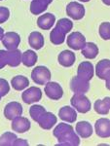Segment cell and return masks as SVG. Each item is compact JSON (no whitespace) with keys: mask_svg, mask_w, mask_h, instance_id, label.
<instances>
[{"mask_svg":"<svg viewBox=\"0 0 110 146\" xmlns=\"http://www.w3.org/2000/svg\"><path fill=\"white\" fill-rule=\"evenodd\" d=\"M71 129H73V127H72L71 125L60 123L56 127L55 129H54L53 135L56 138H58L60 136H62L64 135V133H66V131H71Z\"/></svg>","mask_w":110,"mask_h":146,"instance_id":"obj_30","label":"cell"},{"mask_svg":"<svg viewBox=\"0 0 110 146\" xmlns=\"http://www.w3.org/2000/svg\"><path fill=\"white\" fill-rule=\"evenodd\" d=\"M71 106L79 113H87L91 110V101L84 94H74L70 100Z\"/></svg>","mask_w":110,"mask_h":146,"instance_id":"obj_2","label":"cell"},{"mask_svg":"<svg viewBox=\"0 0 110 146\" xmlns=\"http://www.w3.org/2000/svg\"><path fill=\"white\" fill-rule=\"evenodd\" d=\"M57 121L58 118L56 117V115L54 113L45 111L39 117V119L37 120V123H38V125L42 129H50L57 124Z\"/></svg>","mask_w":110,"mask_h":146,"instance_id":"obj_16","label":"cell"},{"mask_svg":"<svg viewBox=\"0 0 110 146\" xmlns=\"http://www.w3.org/2000/svg\"><path fill=\"white\" fill-rule=\"evenodd\" d=\"M30 129V121L25 117L18 116L12 120V129L16 133H23Z\"/></svg>","mask_w":110,"mask_h":146,"instance_id":"obj_15","label":"cell"},{"mask_svg":"<svg viewBox=\"0 0 110 146\" xmlns=\"http://www.w3.org/2000/svg\"><path fill=\"white\" fill-rule=\"evenodd\" d=\"M66 14L68 17L75 21L82 20L84 18V16H85V7L79 2L72 1L67 4Z\"/></svg>","mask_w":110,"mask_h":146,"instance_id":"obj_7","label":"cell"},{"mask_svg":"<svg viewBox=\"0 0 110 146\" xmlns=\"http://www.w3.org/2000/svg\"><path fill=\"white\" fill-rule=\"evenodd\" d=\"M93 129L91 123L87 121H80L76 125V133L82 138H88L93 135Z\"/></svg>","mask_w":110,"mask_h":146,"instance_id":"obj_20","label":"cell"},{"mask_svg":"<svg viewBox=\"0 0 110 146\" xmlns=\"http://www.w3.org/2000/svg\"><path fill=\"white\" fill-rule=\"evenodd\" d=\"M81 51L82 55L86 58H89V60H93V58H97V56L99 55V47L93 42H87L85 47Z\"/></svg>","mask_w":110,"mask_h":146,"instance_id":"obj_25","label":"cell"},{"mask_svg":"<svg viewBox=\"0 0 110 146\" xmlns=\"http://www.w3.org/2000/svg\"><path fill=\"white\" fill-rule=\"evenodd\" d=\"M66 43L72 50H82L85 47L87 41H86L85 36L81 32L74 31L68 35L66 39Z\"/></svg>","mask_w":110,"mask_h":146,"instance_id":"obj_5","label":"cell"},{"mask_svg":"<svg viewBox=\"0 0 110 146\" xmlns=\"http://www.w3.org/2000/svg\"><path fill=\"white\" fill-rule=\"evenodd\" d=\"M14 145L15 146H28V142L27 140L25 139H23V138H17L14 142Z\"/></svg>","mask_w":110,"mask_h":146,"instance_id":"obj_35","label":"cell"},{"mask_svg":"<svg viewBox=\"0 0 110 146\" xmlns=\"http://www.w3.org/2000/svg\"><path fill=\"white\" fill-rule=\"evenodd\" d=\"M58 143L57 145H65V146H77L80 144L79 135L74 131V129L64 133L62 136L57 138Z\"/></svg>","mask_w":110,"mask_h":146,"instance_id":"obj_11","label":"cell"},{"mask_svg":"<svg viewBox=\"0 0 110 146\" xmlns=\"http://www.w3.org/2000/svg\"><path fill=\"white\" fill-rule=\"evenodd\" d=\"M79 1H81V2H89V1H91V0H79Z\"/></svg>","mask_w":110,"mask_h":146,"instance_id":"obj_38","label":"cell"},{"mask_svg":"<svg viewBox=\"0 0 110 146\" xmlns=\"http://www.w3.org/2000/svg\"><path fill=\"white\" fill-rule=\"evenodd\" d=\"M11 86L16 91H23L29 86V80L23 75H17L12 78Z\"/></svg>","mask_w":110,"mask_h":146,"instance_id":"obj_24","label":"cell"},{"mask_svg":"<svg viewBox=\"0 0 110 146\" xmlns=\"http://www.w3.org/2000/svg\"><path fill=\"white\" fill-rule=\"evenodd\" d=\"M95 74L99 79L106 81V88L109 89L110 78V60L108 58L99 60L95 65Z\"/></svg>","mask_w":110,"mask_h":146,"instance_id":"obj_4","label":"cell"},{"mask_svg":"<svg viewBox=\"0 0 110 146\" xmlns=\"http://www.w3.org/2000/svg\"><path fill=\"white\" fill-rule=\"evenodd\" d=\"M70 89L74 94H86L90 90V82L74 76L70 82Z\"/></svg>","mask_w":110,"mask_h":146,"instance_id":"obj_13","label":"cell"},{"mask_svg":"<svg viewBox=\"0 0 110 146\" xmlns=\"http://www.w3.org/2000/svg\"><path fill=\"white\" fill-rule=\"evenodd\" d=\"M31 78L34 83L42 86L51 80V71L48 67L44 66V65H39L32 70Z\"/></svg>","mask_w":110,"mask_h":146,"instance_id":"obj_3","label":"cell"},{"mask_svg":"<svg viewBox=\"0 0 110 146\" xmlns=\"http://www.w3.org/2000/svg\"><path fill=\"white\" fill-rule=\"evenodd\" d=\"M102 2H103L105 5H107V6L110 5V0H102Z\"/></svg>","mask_w":110,"mask_h":146,"instance_id":"obj_37","label":"cell"},{"mask_svg":"<svg viewBox=\"0 0 110 146\" xmlns=\"http://www.w3.org/2000/svg\"><path fill=\"white\" fill-rule=\"evenodd\" d=\"M65 35L66 34L62 29L56 27L50 33V41L54 45H60V44H62L64 42Z\"/></svg>","mask_w":110,"mask_h":146,"instance_id":"obj_27","label":"cell"},{"mask_svg":"<svg viewBox=\"0 0 110 146\" xmlns=\"http://www.w3.org/2000/svg\"><path fill=\"white\" fill-rule=\"evenodd\" d=\"M2 43H3L4 47L7 50H16V49H18V47L21 43L20 34L14 31L7 32V33L4 34V37L2 39Z\"/></svg>","mask_w":110,"mask_h":146,"instance_id":"obj_10","label":"cell"},{"mask_svg":"<svg viewBox=\"0 0 110 146\" xmlns=\"http://www.w3.org/2000/svg\"><path fill=\"white\" fill-rule=\"evenodd\" d=\"M23 114V106L20 102L12 101L9 102L4 108V116L8 120H13Z\"/></svg>","mask_w":110,"mask_h":146,"instance_id":"obj_14","label":"cell"},{"mask_svg":"<svg viewBox=\"0 0 110 146\" xmlns=\"http://www.w3.org/2000/svg\"><path fill=\"white\" fill-rule=\"evenodd\" d=\"M45 111H46L45 107H43L42 105L34 104L29 108V115L31 116V118L33 119V121L37 122L39 117H40Z\"/></svg>","mask_w":110,"mask_h":146,"instance_id":"obj_31","label":"cell"},{"mask_svg":"<svg viewBox=\"0 0 110 146\" xmlns=\"http://www.w3.org/2000/svg\"><path fill=\"white\" fill-rule=\"evenodd\" d=\"M45 85L46 86L44 88V92H45L46 96L50 100H58L62 98V96H64V90H62V86L58 83L49 81Z\"/></svg>","mask_w":110,"mask_h":146,"instance_id":"obj_6","label":"cell"},{"mask_svg":"<svg viewBox=\"0 0 110 146\" xmlns=\"http://www.w3.org/2000/svg\"><path fill=\"white\" fill-rule=\"evenodd\" d=\"M4 34H5V33H4V29L1 27H0V41H1V40L3 39Z\"/></svg>","mask_w":110,"mask_h":146,"instance_id":"obj_36","label":"cell"},{"mask_svg":"<svg viewBox=\"0 0 110 146\" xmlns=\"http://www.w3.org/2000/svg\"><path fill=\"white\" fill-rule=\"evenodd\" d=\"M93 75H95V67L92 62H82L79 64L78 68H77V76L79 78L90 82L93 79Z\"/></svg>","mask_w":110,"mask_h":146,"instance_id":"obj_8","label":"cell"},{"mask_svg":"<svg viewBox=\"0 0 110 146\" xmlns=\"http://www.w3.org/2000/svg\"><path fill=\"white\" fill-rule=\"evenodd\" d=\"M95 133L101 138H108L110 136V120L108 118H100L95 124Z\"/></svg>","mask_w":110,"mask_h":146,"instance_id":"obj_12","label":"cell"},{"mask_svg":"<svg viewBox=\"0 0 110 146\" xmlns=\"http://www.w3.org/2000/svg\"><path fill=\"white\" fill-rule=\"evenodd\" d=\"M56 27H58L60 29H62L65 34H67L68 32L71 31V29L73 28V23H72L71 20H69V19L62 18L58 21Z\"/></svg>","mask_w":110,"mask_h":146,"instance_id":"obj_29","label":"cell"},{"mask_svg":"<svg viewBox=\"0 0 110 146\" xmlns=\"http://www.w3.org/2000/svg\"><path fill=\"white\" fill-rule=\"evenodd\" d=\"M58 117L62 121L68 122V123H74L77 119V113L73 107L64 106L58 111Z\"/></svg>","mask_w":110,"mask_h":146,"instance_id":"obj_19","label":"cell"},{"mask_svg":"<svg viewBox=\"0 0 110 146\" xmlns=\"http://www.w3.org/2000/svg\"><path fill=\"white\" fill-rule=\"evenodd\" d=\"M10 92V86L6 79L0 78V94L2 96H5Z\"/></svg>","mask_w":110,"mask_h":146,"instance_id":"obj_33","label":"cell"},{"mask_svg":"<svg viewBox=\"0 0 110 146\" xmlns=\"http://www.w3.org/2000/svg\"><path fill=\"white\" fill-rule=\"evenodd\" d=\"M22 98L27 104L38 102L42 98V91L38 87H30L22 94Z\"/></svg>","mask_w":110,"mask_h":146,"instance_id":"obj_9","label":"cell"},{"mask_svg":"<svg viewBox=\"0 0 110 146\" xmlns=\"http://www.w3.org/2000/svg\"><path fill=\"white\" fill-rule=\"evenodd\" d=\"M99 36L103 40H109L110 39V23L108 22L102 23L99 25Z\"/></svg>","mask_w":110,"mask_h":146,"instance_id":"obj_32","label":"cell"},{"mask_svg":"<svg viewBox=\"0 0 110 146\" xmlns=\"http://www.w3.org/2000/svg\"><path fill=\"white\" fill-rule=\"evenodd\" d=\"M0 1H2V0H0Z\"/></svg>","mask_w":110,"mask_h":146,"instance_id":"obj_40","label":"cell"},{"mask_svg":"<svg viewBox=\"0 0 110 146\" xmlns=\"http://www.w3.org/2000/svg\"><path fill=\"white\" fill-rule=\"evenodd\" d=\"M22 52L19 49L16 50H0V69L6 65L11 67H17L22 63Z\"/></svg>","mask_w":110,"mask_h":146,"instance_id":"obj_1","label":"cell"},{"mask_svg":"<svg viewBox=\"0 0 110 146\" xmlns=\"http://www.w3.org/2000/svg\"><path fill=\"white\" fill-rule=\"evenodd\" d=\"M38 60V56L32 50H27L22 55V63L27 67H31L35 65Z\"/></svg>","mask_w":110,"mask_h":146,"instance_id":"obj_26","label":"cell"},{"mask_svg":"<svg viewBox=\"0 0 110 146\" xmlns=\"http://www.w3.org/2000/svg\"><path fill=\"white\" fill-rule=\"evenodd\" d=\"M10 18V11L7 7H0V23H4Z\"/></svg>","mask_w":110,"mask_h":146,"instance_id":"obj_34","label":"cell"},{"mask_svg":"<svg viewBox=\"0 0 110 146\" xmlns=\"http://www.w3.org/2000/svg\"><path fill=\"white\" fill-rule=\"evenodd\" d=\"M1 98H2V96H1V94H0V100H1Z\"/></svg>","mask_w":110,"mask_h":146,"instance_id":"obj_39","label":"cell"},{"mask_svg":"<svg viewBox=\"0 0 110 146\" xmlns=\"http://www.w3.org/2000/svg\"><path fill=\"white\" fill-rule=\"evenodd\" d=\"M93 109L100 115H107L110 109V98L106 96L103 100H97L93 104Z\"/></svg>","mask_w":110,"mask_h":146,"instance_id":"obj_23","label":"cell"},{"mask_svg":"<svg viewBox=\"0 0 110 146\" xmlns=\"http://www.w3.org/2000/svg\"><path fill=\"white\" fill-rule=\"evenodd\" d=\"M76 60L75 54L70 50H64L60 52L58 56V60L62 66L64 67H70L74 64Z\"/></svg>","mask_w":110,"mask_h":146,"instance_id":"obj_17","label":"cell"},{"mask_svg":"<svg viewBox=\"0 0 110 146\" xmlns=\"http://www.w3.org/2000/svg\"><path fill=\"white\" fill-rule=\"evenodd\" d=\"M29 46L34 50H40L44 46V36L39 31H32L28 36Z\"/></svg>","mask_w":110,"mask_h":146,"instance_id":"obj_22","label":"cell"},{"mask_svg":"<svg viewBox=\"0 0 110 146\" xmlns=\"http://www.w3.org/2000/svg\"><path fill=\"white\" fill-rule=\"evenodd\" d=\"M17 135L14 133H4L0 136V146H12L17 139Z\"/></svg>","mask_w":110,"mask_h":146,"instance_id":"obj_28","label":"cell"},{"mask_svg":"<svg viewBox=\"0 0 110 146\" xmlns=\"http://www.w3.org/2000/svg\"><path fill=\"white\" fill-rule=\"evenodd\" d=\"M56 23V16L52 13H46L37 20V25L43 30H49Z\"/></svg>","mask_w":110,"mask_h":146,"instance_id":"obj_18","label":"cell"},{"mask_svg":"<svg viewBox=\"0 0 110 146\" xmlns=\"http://www.w3.org/2000/svg\"><path fill=\"white\" fill-rule=\"evenodd\" d=\"M53 2V0H32L30 3V12L33 15H40L47 10L48 6Z\"/></svg>","mask_w":110,"mask_h":146,"instance_id":"obj_21","label":"cell"}]
</instances>
